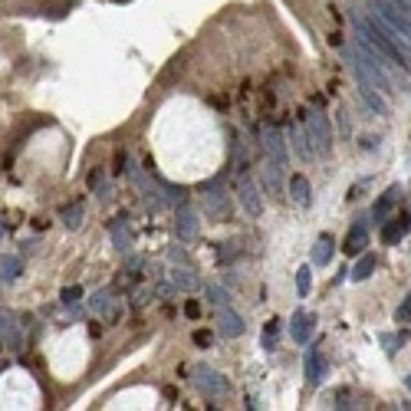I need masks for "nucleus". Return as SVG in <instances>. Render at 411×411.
Masks as SVG:
<instances>
[{
	"instance_id": "obj_34",
	"label": "nucleus",
	"mask_w": 411,
	"mask_h": 411,
	"mask_svg": "<svg viewBox=\"0 0 411 411\" xmlns=\"http://www.w3.org/2000/svg\"><path fill=\"white\" fill-rule=\"evenodd\" d=\"M0 346H4V316H0Z\"/></svg>"
},
{
	"instance_id": "obj_24",
	"label": "nucleus",
	"mask_w": 411,
	"mask_h": 411,
	"mask_svg": "<svg viewBox=\"0 0 411 411\" xmlns=\"http://www.w3.org/2000/svg\"><path fill=\"white\" fill-rule=\"evenodd\" d=\"M280 326H283L280 320H270V322H267V329H263V336H260V346L267 352L277 349V332H280Z\"/></svg>"
},
{
	"instance_id": "obj_30",
	"label": "nucleus",
	"mask_w": 411,
	"mask_h": 411,
	"mask_svg": "<svg viewBox=\"0 0 411 411\" xmlns=\"http://www.w3.org/2000/svg\"><path fill=\"white\" fill-rule=\"evenodd\" d=\"M395 320H398V322H411V296H405V303L395 310Z\"/></svg>"
},
{
	"instance_id": "obj_29",
	"label": "nucleus",
	"mask_w": 411,
	"mask_h": 411,
	"mask_svg": "<svg viewBox=\"0 0 411 411\" xmlns=\"http://www.w3.org/2000/svg\"><path fill=\"white\" fill-rule=\"evenodd\" d=\"M63 224H66L70 231H76V227L82 224V204H80V201H76L72 208H66V211H63Z\"/></svg>"
},
{
	"instance_id": "obj_26",
	"label": "nucleus",
	"mask_w": 411,
	"mask_h": 411,
	"mask_svg": "<svg viewBox=\"0 0 411 411\" xmlns=\"http://www.w3.org/2000/svg\"><path fill=\"white\" fill-rule=\"evenodd\" d=\"M379 342H381V349L395 355V352H398L401 346H405V336H401V332H381V336H379Z\"/></svg>"
},
{
	"instance_id": "obj_18",
	"label": "nucleus",
	"mask_w": 411,
	"mask_h": 411,
	"mask_svg": "<svg viewBox=\"0 0 411 411\" xmlns=\"http://www.w3.org/2000/svg\"><path fill=\"white\" fill-rule=\"evenodd\" d=\"M168 280L175 283V286H178V290H184V293H194V290H201V280L198 277H194V273L188 270V267H175V270L168 273Z\"/></svg>"
},
{
	"instance_id": "obj_17",
	"label": "nucleus",
	"mask_w": 411,
	"mask_h": 411,
	"mask_svg": "<svg viewBox=\"0 0 411 411\" xmlns=\"http://www.w3.org/2000/svg\"><path fill=\"white\" fill-rule=\"evenodd\" d=\"M175 227H178L181 241H191L194 231H198V217H194V211H191V208H178V214H175Z\"/></svg>"
},
{
	"instance_id": "obj_15",
	"label": "nucleus",
	"mask_w": 411,
	"mask_h": 411,
	"mask_svg": "<svg viewBox=\"0 0 411 411\" xmlns=\"http://www.w3.org/2000/svg\"><path fill=\"white\" fill-rule=\"evenodd\" d=\"M398 194H401V188L398 184H391L385 194L379 198V204H375V211H372V224H385V217L391 214V208L398 204Z\"/></svg>"
},
{
	"instance_id": "obj_7",
	"label": "nucleus",
	"mask_w": 411,
	"mask_h": 411,
	"mask_svg": "<svg viewBox=\"0 0 411 411\" xmlns=\"http://www.w3.org/2000/svg\"><path fill=\"white\" fill-rule=\"evenodd\" d=\"M244 332H247V322H244L241 312L231 310V306H221L217 310V336H224V339H241Z\"/></svg>"
},
{
	"instance_id": "obj_6",
	"label": "nucleus",
	"mask_w": 411,
	"mask_h": 411,
	"mask_svg": "<svg viewBox=\"0 0 411 411\" xmlns=\"http://www.w3.org/2000/svg\"><path fill=\"white\" fill-rule=\"evenodd\" d=\"M326 372H329L326 352H322V349H306V355H303V375H306V381H310L312 388H320V385H322Z\"/></svg>"
},
{
	"instance_id": "obj_9",
	"label": "nucleus",
	"mask_w": 411,
	"mask_h": 411,
	"mask_svg": "<svg viewBox=\"0 0 411 411\" xmlns=\"http://www.w3.org/2000/svg\"><path fill=\"white\" fill-rule=\"evenodd\" d=\"M312 332H316V316L306 310H296L290 320V339L296 342V346H306V342L312 339Z\"/></svg>"
},
{
	"instance_id": "obj_22",
	"label": "nucleus",
	"mask_w": 411,
	"mask_h": 411,
	"mask_svg": "<svg viewBox=\"0 0 411 411\" xmlns=\"http://www.w3.org/2000/svg\"><path fill=\"white\" fill-rule=\"evenodd\" d=\"M332 237L329 234H320V241H316V247H312V263L316 267H326V263H332Z\"/></svg>"
},
{
	"instance_id": "obj_31",
	"label": "nucleus",
	"mask_w": 411,
	"mask_h": 411,
	"mask_svg": "<svg viewBox=\"0 0 411 411\" xmlns=\"http://www.w3.org/2000/svg\"><path fill=\"white\" fill-rule=\"evenodd\" d=\"M82 290L80 286H70V290H63V306H72V303H80Z\"/></svg>"
},
{
	"instance_id": "obj_8",
	"label": "nucleus",
	"mask_w": 411,
	"mask_h": 411,
	"mask_svg": "<svg viewBox=\"0 0 411 411\" xmlns=\"http://www.w3.org/2000/svg\"><path fill=\"white\" fill-rule=\"evenodd\" d=\"M237 191H241L244 211L251 214V217H260V214H263V198H260V188H257V181H253L251 175H241V181H237Z\"/></svg>"
},
{
	"instance_id": "obj_37",
	"label": "nucleus",
	"mask_w": 411,
	"mask_h": 411,
	"mask_svg": "<svg viewBox=\"0 0 411 411\" xmlns=\"http://www.w3.org/2000/svg\"><path fill=\"white\" fill-rule=\"evenodd\" d=\"M405 4H408V7H411V0H405Z\"/></svg>"
},
{
	"instance_id": "obj_28",
	"label": "nucleus",
	"mask_w": 411,
	"mask_h": 411,
	"mask_svg": "<svg viewBox=\"0 0 411 411\" xmlns=\"http://www.w3.org/2000/svg\"><path fill=\"white\" fill-rule=\"evenodd\" d=\"M89 306H92L96 312H109V310H112V290H109V286L96 293V296L89 300Z\"/></svg>"
},
{
	"instance_id": "obj_21",
	"label": "nucleus",
	"mask_w": 411,
	"mask_h": 411,
	"mask_svg": "<svg viewBox=\"0 0 411 411\" xmlns=\"http://www.w3.org/2000/svg\"><path fill=\"white\" fill-rule=\"evenodd\" d=\"M20 270H23L20 257H13V253H4V257H0V280L4 283H17Z\"/></svg>"
},
{
	"instance_id": "obj_16",
	"label": "nucleus",
	"mask_w": 411,
	"mask_h": 411,
	"mask_svg": "<svg viewBox=\"0 0 411 411\" xmlns=\"http://www.w3.org/2000/svg\"><path fill=\"white\" fill-rule=\"evenodd\" d=\"M411 227V217H398V221H385V227H381V244L385 247H395V244L405 237V231Z\"/></svg>"
},
{
	"instance_id": "obj_27",
	"label": "nucleus",
	"mask_w": 411,
	"mask_h": 411,
	"mask_svg": "<svg viewBox=\"0 0 411 411\" xmlns=\"http://www.w3.org/2000/svg\"><path fill=\"white\" fill-rule=\"evenodd\" d=\"M310 290H312V270L310 267H300V270H296V293L306 300V293Z\"/></svg>"
},
{
	"instance_id": "obj_25",
	"label": "nucleus",
	"mask_w": 411,
	"mask_h": 411,
	"mask_svg": "<svg viewBox=\"0 0 411 411\" xmlns=\"http://www.w3.org/2000/svg\"><path fill=\"white\" fill-rule=\"evenodd\" d=\"M204 290H208V300H211L217 310H221V306H231V293L224 290V286H217V283H208Z\"/></svg>"
},
{
	"instance_id": "obj_5",
	"label": "nucleus",
	"mask_w": 411,
	"mask_h": 411,
	"mask_svg": "<svg viewBox=\"0 0 411 411\" xmlns=\"http://www.w3.org/2000/svg\"><path fill=\"white\" fill-rule=\"evenodd\" d=\"M191 379H194V385L201 388V395H208V398H224V395L231 391L227 375H224V372H217V369H211V365H204V362H198V365H194Z\"/></svg>"
},
{
	"instance_id": "obj_12",
	"label": "nucleus",
	"mask_w": 411,
	"mask_h": 411,
	"mask_svg": "<svg viewBox=\"0 0 411 411\" xmlns=\"http://www.w3.org/2000/svg\"><path fill=\"white\" fill-rule=\"evenodd\" d=\"M290 141H293V151H296V158L300 161L320 158V155H316V145H312V139H310V132H306V125H293Z\"/></svg>"
},
{
	"instance_id": "obj_36",
	"label": "nucleus",
	"mask_w": 411,
	"mask_h": 411,
	"mask_svg": "<svg viewBox=\"0 0 411 411\" xmlns=\"http://www.w3.org/2000/svg\"><path fill=\"white\" fill-rule=\"evenodd\" d=\"M0 241H4V227H0Z\"/></svg>"
},
{
	"instance_id": "obj_10",
	"label": "nucleus",
	"mask_w": 411,
	"mask_h": 411,
	"mask_svg": "<svg viewBox=\"0 0 411 411\" xmlns=\"http://www.w3.org/2000/svg\"><path fill=\"white\" fill-rule=\"evenodd\" d=\"M369 224H372V217H355V224L349 227V237L342 244V251L352 253V257L359 251H365V244H369Z\"/></svg>"
},
{
	"instance_id": "obj_14",
	"label": "nucleus",
	"mask_w": 411,
	"mask_h": 411,
	"mask_svg": "<svg viewBox=\"0 0 411 411\" xmlns=\"http://www.w3.org/2000/svg\"><path fill=\"white\" fill-rule=\"evenodd\" d=\"M109 234H112V244H115V251L119 253H129L132 251V227H129V221L125 217H115L112 221V227H109Z\"/></svg>"
},
{
	"instance_id": "obj_3",
	"label": "nucleus",
	"mask_w": 411,
	"mask_h": 411,
	"mask_svg": "<svg viewBox=\"0 0 411 411\" xmlns=\"http://www.w3.org/2000/svg\"><path fill=\"white\" fill-rule=\"evenodd\" d=\"M201 208H204V214L211 221H227L231 217V201H227V191L221 188V178L208 181L201 188Z\"/></svg>"
},
{
	"instance_id": "obj_11",
	"label": "nucleus",
	"mask_w": 411,
	"mask_h": 411,
	"mask_svg": "<svg viewBox=\"0 0 411 411\" xmlns=\"http://www.w3.org/2000/svg\"><path fill=\"white\" fill-rule=\"evenodd\" d=\"M263 151L273 165L286 168V141H283V132L280 129H267L263 132Z\"/></svg>"
},
{
	"instance_id": "obj_35",
	"label": "nucleus",
	"mask_w": 411,
	"mask_h": 411,
	"mask_svg": "<svg viewBox=\"0 0 411 411\" xmlns=\"http://www.w3.org/2000/svg\"><path fill=\"white\" fill-rule=\"evenodd\" d=\"M405 388L411 391V372H408V375H405Z\"/></svg>"
},
{
	"instance_id": "obj_19",
	"label": "nucleus",
	"mask_w": 411,
	"mask_h": 411,
	"mask_svg": "<svg viewBox=\"0 0 411 411\" xmlns=\"http://www.w3.org/2000/svg\"><path fill=\"white\" fill-rule=\"evenodd\" d=\"M280 178H283V168L267 158V168H263V188H267L270 198H280Z\"/></svg>"
},
{
	"instance_id": "obj_23",
	"label": "nucleus",
	"mask_w": 411,
	"mask_h": 411,
	"mask_svg": "<svg viewBox=\"0 0 411 411\" xmlns=\"http://www.w3.org/2000/svg\"><path fill=\"white\" fill-rule=\"evenodd\" d=\"M372 273H375V257H372V253H362L359 260H355V267L349 270V280L362 283V280H369Z\"/></svg>"
},
{
	"instance_id": "obj_1",
	"label": "nucleus",
	"mask_w": 411,
	"mask_h": 411,
	"mask_svg": "<svg viewBox=\"0 0 411 411\" xmlns=\"http://www.w3.org/2000/svg\"><path fill=\"white\" fill-rule=\"evenodd\" d=\"M352 27H355V40H362L369 50L385 56L398 70H411V50L405 46V40H401L398 33L388 27L385 17H379L375 11L369 17L365 13H352Z\"/></svg>"
},
{
	"instance_id": "obj_4",
	"label": "nucleus",
	"mask_w": 411,
	"mask_h": 411,
	"mask_svg": "<svg viewBox=\"0 0 411 411\" xmlns=\"http://www.w3.org/2000/svg\"><path fill=\"white\" fill-rule=\"evenodd\" d=\"M303 125H306L312 145H316V155H320V158H329V155H332V129H329V119H326L322 112L310 109V112H303Z\"/></svg>"
},
{
	"instance_id": "obj_20",
	"label": "nucleus",
	"mask_w": 411,
	"mask_h": 411,
	"mask_svg": "<svg viewBox=\"0 0 411 411\" xmlns=\"http://www.w3.org/2000/svg\"><path fill=\"white\" fill-rule=\"evenodd\" d=\"M290 198L296 204H310L312 201V188H310V181H306V175H293L290 178Z\"/></svg>"
},
{
	"instance_id": "obj_32",
	"label": "nucleus",
	"mask_w": 411,
	"mask_h": 411,
	"mask_svg": "<svg viewBox=\"0 0 411 411\" xmlns=\"http://www.w3.org/2000/svg\"><path fill=\"white\" fill-rule=\"evenodd\" d=\"M168 260L171 263H181V267H188V253L181 251V247H171V251H168Z\"/></svg>"
},
{
	"instance_id": "obj_33",
	"label": "nucleus",
	"mask_w": 411,
	"mask_h": 411,
	"mask_svg": "<svg viewBox=\"0 0 411 411\" xmlns=\"http://www.w3.org/2000/svg\"><path fill=\"white\" fill-rule=\"evenodd\" d=\"M37 247H40V241H23V251H27V253H33Z\"/></svg>"
},
{
	"instance_id": "obj_13",
	"label": "nucleus",
	"mask_w": 411,
	"mask_h": 411,
	"mask_svg": "<svg viewBox=\"0 0 411 411\" xmlns=\"http://www.w3.org/2000/svg\"><path fill=\"white\" fill-rule=\"evenodd\" d=\"M4 316V339L11 346V352H23V329H20V320L13 312H0Z\"/></svg>"
},
{
	"instance_id": "obj_2",
	"label": "nucleus",
	"mask_w": 411,
	"mask_h": 411,
	"mask_svg": "<svg viewBox=\"0 0 411 411\" xmlns=\"http://www.w3.org/2000/svg\"><path fill=\"white\" fill-rule=\"evenodd\" d=\"M346 60H349V70H352V76H355V82H359L362 102H365L375 115H388V102H385V96H381L379 89H375V82L369 80V72L362 70V63H359V56H355V50L346 53Z\"/></svg>"
}]
</instances>
